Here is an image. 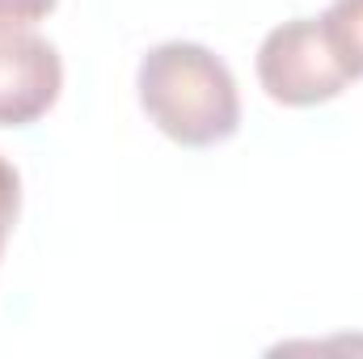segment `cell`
Wrapping results in <instances>:
<instances>
[{
  "mask_svg": "<svg viewBox=\"0 0 363 359\" xmlns=\"http://www.w3.org/2000/svg\"><path fill=\"white\" fill-rule=\"evenodd\" d=\"M135 93L152 127L182 148H216L241 127L237 77L203 43H157L135 68Z\"/></svg>",
  "mask_w": 363,
  "mask_h": 359,
  "instance_id": "1",
  "label": "cell"
},
{
  "mask_svg": "<svg viewBox=\"0 0 363 359\" xmlns=\"http://www.w3.org/2000/svg\"><path fill=\"white\" fill-rule=\"evenodd\" d=\"M258 81L271 101L308 110V106L334 101L355 77L347 72L342 55L334 51L321 17H291L262 38Z\"/></svg>",
  "mask_w": 363,
  "mask_h": 359,
  "instance_id": "2",
  "label": "cell"
},
{
  "mask_svg": "<svg viewBox=\"0 0 363 359\" xmlns=\"http://www.w3.org/2000/svg\"><path fill=\"white\" fill-rule=\"evenodd\" d=\"M64 89V60L55 43L30 26H0V127L38 123Z\"/></svg>",
  "mask_w": 363,
  "mask_h": 359,
  "instance_id": "3",
  "label": "cell"
},
{
  "mask_svg": "<svg viewBox=\"0 0 363 359\" xmlns=\"http://www.w3.org/2000/svg\"><path fill=\"white\" fill-rule=\"evenodd\" d=\"M321 26H325L334 51L342 55L347 72L359 81L363 77V0H334L321 13Z\"/></svg>",
  "mask_w": 363,
  "mask_h": 359,
  "instance_id": "4",
  "label": "cell"
},
{
  "mask_svg": "<svg viewBox=\"0 0 363 359\" xmlns=\"http://www.w3.org/2000/svg\"><path fill=\"white\" fill-rule=\"evenodd\" d=\"M17 207H21V174L13 170L9 157H0V254H4V241L13 233Z\"/></svg>",
  "mask_w": 363,
  "mask_h": 359,
  "instance_id": "5",
  "label": "cell"
},
{
  "mask_svg": "<svg viewBox=\"0 0 363 359\" xmlns=\"http://www.w3.org/2000/svg\"><path fill=\"white\" fill-rule=\"evenodd\" d=\"M60 0H0V26H30L43 21Z\"/></svg>",
  "mask_w": 363,
  "mask_h": 359,
  "instance_id": "6",
  "label": "cell"
}]
</instances>
